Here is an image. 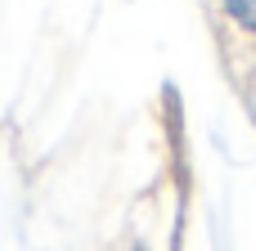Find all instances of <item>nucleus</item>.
I'll return each instance as SVG.
<instances>
[{
  "instance_id": "1",
  "label": "nucleus",
  "mask_w": 256,
  "mask_h": 251,
  "mask_svg": "<svg viewBox=\"0 0 256 251\" xmlns=\"http://www.w3.org/2000/svg\"><path fill=\"white\" fill-rule=\"evenodd\" d=\"M225 13H230L248 36H256V0H225Z\"/></svg>"
},
{
  "instance_id": "2",
  "label": "nucleus",
  "mask_w": 256,
  "mask_h": 251,
  "mask_svg": "<svg viewBox=\"0 0 256 251\" xmlns=\"http://www.w3.org/2000/svg\"><path fill=\"white\" fill-rule=\"evenodd\" d=\"M130 251H148V247H130Z\"/></svg>"
}]
</instances>
